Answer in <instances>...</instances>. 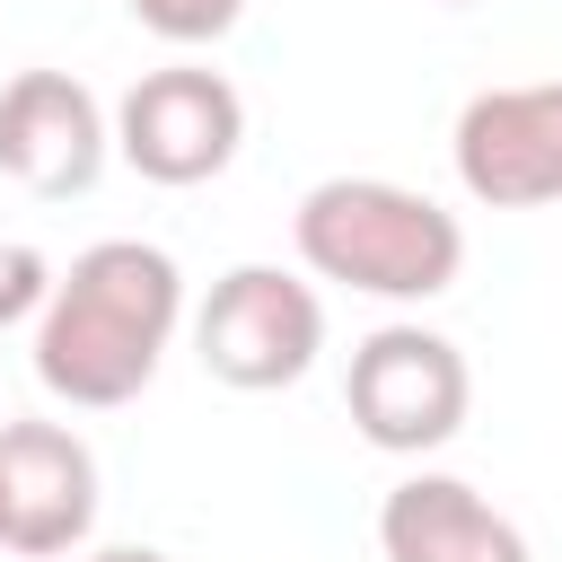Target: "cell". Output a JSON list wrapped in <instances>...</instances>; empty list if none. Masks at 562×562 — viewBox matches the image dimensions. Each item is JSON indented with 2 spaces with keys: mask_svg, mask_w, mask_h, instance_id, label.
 I'll use <instances>...</instances> for the list:
<instances>
[{
  "mask_svg": "<svg viewBox=\"0 0 562 562\" xmlns=\"http://www.w3.org/2000/svg\"><path fill=\"white\" fill-rule=\"evenodd\" d=\"M299 263L316 281L369 290V299H439L465 272V228L413 184L386 176H325L299 193Z\"/></svg>",
  "mask_w": 562,
  "mask_h": 562,
  "instance_id": "7a4b0ae2",
  "label": "cell"
},
{
  "mask_svg": "<svg viewBox=\"0 0 562 562\" xmlns=\"http://www.w3.org/2000/svg\"><path fill=\"white\" fill-rule=\"evenodd\" d=\"M88 562H167L158 544H105V553H88Z\"/></svg>",
  "mask_w": 562,
  "mask_h": 562,
  "instance_id": "7c38bea8",
  "label": "cell"
},
{
  "mask_svg": "<svg viewBox=\"0 0 562 562\" xmlns=\"http://www.w3.org/2000/svg\"><path fill=\"white\" fill-rule=\"evenodd\" d=\"M342 404L360 422L369 448L386 457H430L465 430V404H474V378H465V351L430 325H378L360 351H351V378H342Z\"/></svg>",
  "mask_w": 562,
  "mask_h": 562,
  "instance_id": "277c9868",
  "label": "cell"
},
{
  "mask_svg": "<svg viewBox=\"0 0 562 562\" xmlns=\"http://www.w3.org/2000/svg\"><path fill=\"white\" fill-rule=\"evenodd\" d=\"M114 149L105 105L70 79V70H18L0 88V176L26 193H88L97 167Z\"/></svg>",
  "mask_w": 562,
  "mask_h": 562,
  "instance_id": "52a82bcc",
  "label": "cell"
},
{
  "mask_svg": "<svg viewBox=\"0 0 562 562\" xmlns=\"http://www.w3.org/2000/svg\"><path fill=\"white\" fill-rule=\"evenodd\" d=\"M184 316V272L167 246L140 237H105L88 255H70V272H53L44 307H35V378L61 404H132L158 378V351Z\"/></svg>",
  "mask_w": 562,
  "mask_h": 562,
  "instance_id": "6da1fadb",
  "label": "cell"
},
{
  "mask_svg": "<svg viewBox=\"0 0 562 562\" xmlns=\"http://www.w3.org/2000/svg\"><path fill=\"white\" fill-rule=\"evenodd\" d=\"M448 149H457V184L483 211L562 202V79H518V88L465 97Z\"/></svg>",
  "mask_w": 562,
  "mask_h": 562,
  "instance_id": "8992f818",
  "label": "cell"
},
{
  "mask_svg": "<svg viewBox=\"0 0 562 562\" xmlns=\"http://www.w3.org/2000/svg\"><path fill=\"white\" fill-rule=\"evenodd\" d=\"M237 140H246V97L202 61L140 70L114 105V149L149 184H211L237 158Z\"/></svg>",
  "mask_w": 562,
  "mask_h": 562,
  "instance_id": "5b68a950",
  "label": "cell"
},
{
  "mask_svg": "<svg viewBox=\"0 0 562 562\" xmlns=\"http://www.w3.org/2000/svg\"><path fill=\"white\" fill-rule=\"evenodd\" d=\"M132 18H140L158 44H220V35L246 18V0H132Z\"/></svg>",
  "mask_w": 562,
  "mask_h": 562,
  "instance_id": "30bf717a",
  "label": "cell"
},
{
  "mask_svg": "<svg viewBox=\"0 0 562 562\" xmlns=\"http://www.w3.org/2000/svg\"><path fill=\"white\" fill-rule=\"evenodd\" d=\"M378 553L386 562H527V536L457 474H404L378 501Z\"/></svg>",
  "mask_w": 562,
  "mask_h": 562,
  "instance_id": "9c48e42d",
  "label": "cell"
},
{
  "mask_svg": "<svg viewBox=\"0 0 562 562\" xmlns=\"http://www.w3.org/2000/svg\"><path fill=\"white\" fill-rule=\"evenodd\" d=\"M44 290H53V263H44L35 246H0V325L35 316V307H44Z\"/></svg>",
  "mask_w": 562,
  "mask_h": 562,
  "instance_id": "8fae6325",
  "label": "cell"
},
{
  "mask_svg": "<svg viewBox=\"0 0 562 562\" xmlns=\"http://www.w3.org/2000/svg\"><path fill=\"white\" fill-rule=\"evenodd\" d=\"M193 351L220 386L237 395H272V386H299L325 351V307L299 272L281 263H237L211 281L202 316H193Z\"/></svg>",
  "mask_w": 562,
  "mask_h": 562,
  "instance_id": "3957f363",
  "label": "cell"
},
{
  "mask_svg": "<svg viewBox=\"0 0 562 562\" xmlns=\"http://www.w3.org/2000/svg\"><path fill=\"white\" fill-rule=\"evenodd\" d=\"M97 527V457L61 422L0 430V544L9 553H70Z\"/></svg>",
  "mask_w": 562,
  "mask_h": 562,
  "instance_id": "ba28073f",
  "label": "cell"
}]
</instances>
